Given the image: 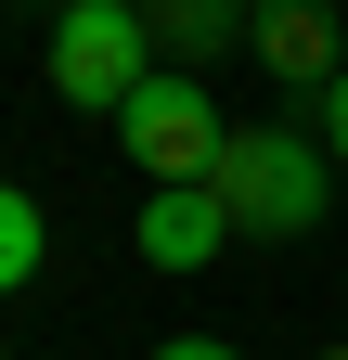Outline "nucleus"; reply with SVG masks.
Here are the masks:
<instances>
[{
  "instance_id": "f257e3e1",
  "label": "nucleus",
  "mask_w": 348,
  "mask_h": 360,
  "mask_svg": "<svg viewBox=\"0 0 348 360\" xmlns=\"http://www.w3.org/2000/svg\"><path fill=\"white\" fill-rule=\"evenodd\" d=\"M206 193H220L232 245H310L323 206H335V155L310 129H232L220 167H206Z\"/></svg>"
},
{
  "instance_id": "f03ea898",
  "label": "nucleus",
  "mask_w": 348,
  "mask_h": 360,
  "mask_svg": "<svg viewBox=\"0 0 348 360\" xmlns=\"http://www.w3.org/2000/svg\"><path fill=\"white\" fill-rule=\"evenodd\" d=\"M142 77H155V13L142 0H65L52 13V103L116 116Z\"/></svg>"
},
{
  "instance_id": "7ed1b4c3",
  "label": "nucleus",
  "mask_w": 348,
  "mask_h": 360,
  "mask_svg": "<svg viewBox=\"0 0 348 360\" xmlns=\"http://www.w3.org/2000/svg\"><path fill=\"white\" fill-rule=\"evenodd\" d=\"M220 142H232V129H220V103H206L181 65H155V77L116 103V155L142 167V193H155V180H206V167H220Z\"/></svg>"
},
{
  "instance_id": "20e7f679",
  "label": "nucleus",
  "mask_w": 348,
  "mask_h": 360,
  "mask_svg": "<svg viewBox=\"0 0 348 360\" xmlns=\"http://www.w3.org/2000/svg\"><path fill=\"white\" fill-rule=\"evenodd\" d=\"M245 52L271 65L284 90H323V77L348 65V39H335V13H323V0H245Z\"/></svg>"
},
{
  "instance_id": "39448f33",
  "label": "nucleus",
  "mask_w": 348,
  "mask_h": 360,
  "mask_svg": "<svg viewBox=\"0 0 348 360\" xmlns=\"http://www.w3.org/2000/svg\"><path fill=\"white\" fill-rule=\"evenodd\" d=\"M142 245L155 270H220V245H232V219H220V193H206V180H155L142 193Z\"/></svg>"
},
{
  "instance_id": "423d86ee",
  "label": "nucleus",
  "mask_w": 348,
  "mask_h": 360,
  "mask_svg": "<svg viewBox=\"0 0 348 360\" xmlns=\"http://www.w3.org/2000/svg\"><path fill=\"white\" fill-rule=\"evenodd\" d=\"M220 39H245V0H155V65L168 52H220Z\"/></svg>"
},
{
  "instance_id": "0eeeda50",
  "label": "nucleus",
  "mask_w": 348,
  "mask_h": 360,
  "mask_svg": "<svg viewBox=\"0 0 348 360\" xmlns=\"http://www.w3.org/2000/svg\"><path fill=\"white\" fill-rule=\"evenodd\" d=\"M39 257H52V219H39V193H13V180H0V296H26Z\"/></svg>"
},
{
  "instance_id": "6e6552de",
  "label": "nucleus",
  "mask_w": 348,
  "mask_h": 360,
  "mask_svg": "<svg viewBox=\"0 0 348 360\" xmlns=\"http://www.w3.org/2000/svg\"><path fill=\"white\" fill-rule=\"evenodd\" d=\"M323 155H335V180H348V65L323 77Z\"/></svg>"
},
{
  "instance_id": "1a4fd4ad",
  "label": "nucleus",
  "mask_w": 348,
  "mask_h": 360,
  "mask_svg": "<svg viewBox=\"0 0 348 360\" xmlns=\"http://www.w3.org/2000/svg\"><path fill=\"white\" fill-rule=\"evenodd\" d=\"M155 360H245V347H220V335H168Z\"/></svg>"
},
{
  "instance_id": "9d476101",
  "label": "nucleus",
  "mask_w": 348,
  "mask_h": 360,
  "mask_svg": "<svg viewBox=\"0 0 348 360\" xmlns=\"http://www.w3.org/2000/svg\"><path fill=\"white\" fill-rule=\"evenodd\" d=\"M39 13H65V0H39Z\"/></svg>"
},
{
  "instance_id": "9b49d317",
  "label": "nucleus",
  "mask_w": 348,
  "mask_h": 360,
  "mask_svg": "<svg viewBox=\"0 0 348 360\" xmlns=\"http://www.w3.org/2000/svg\"><path fill=\"white\" fill-rule=\"evenodd\" d=\"M323 360H348V347H323Z\"/></svg>"
},
{
  "instance_id": "f8f14e48",
  "label": "nucleus",
  "mask_w": 348,
  "mask_h": 360,
  "mask_svg": "<svg viewBox=\"0 0 348 360\" xmlns=\"http://www.w3.org/2000/svg\"><path fill=\"white\" fill-rule=\"evenodd\" d=\"M142 13H155V0H142Z\"/></svg>"
}]
</instances>
